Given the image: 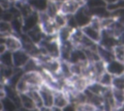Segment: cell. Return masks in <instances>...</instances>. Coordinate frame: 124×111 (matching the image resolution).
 I'll use <instances>...</instances> for the list:
<instances>
[{
  "mask_svg": "<svg viewBox=\"0 0 124 111\" xmlns=\"http://www.w3.org/2000/svg\"><path fill=\"white\" fill-rule=\"evenodd\" d=\"M75 29L71 28L70 26L66 25L62 28H60L57 32V36H58V40L60 42H67V41H70L71 39V36L73 34V31Z\"/></svg>",
  "mask_w": 124,
  "mask_h": 111,
  "instance_id": "5bb4252c",
  "label": "cell"
},
{
  "mask_svg": "<svg viewBox=\"0 0 124 111\" xmlns=\"http://www.w3.org/2000/svg\"><path fill=\"white\" fill-rule=\"evenodd\" d=\"M111 90H112V95L115 101V106L116 108H118L124 103V90L116 89L112 87H111Z\"/></svg>",
  "mask_w": 124,
  "mask_h": 111,
  "instance_id": "e0dca14e",
  "label": "cell"
},
{
  "mask_svg": "<svg viewBox=\"0 0 124 111\" xmlns=\"http://www.w3.org/2000/svg\"><path fill=\"white\" fill-rule=\"evenodd\" d=\"M112 80H113V75L110 74L108 71H105L97 81H99L101 84H103L104 86L107 87H111L112 86Z\"/></svg>",
  "mask_w": 124,
  "mask_h": 111,
  "instance_id": "44dd1931",
  "label": "cell"
},
{
  "mask_svg": "<svg viewBox=\"0 0 124 111\" xmlns=\"http://www.w3.org/2000/svg\"><path fill=\"white\" fill-rule=\"evenodd\" d=\"M0 64L3 66L7 67H14V62H13V52L10 50L4 51L0 55Z\"/></svg>",
  "mask_w": 124,
  "mask_h": 111,
  "instance_id": "ac0fdd59",
  "label": "cell"
},
{
  "mask_svg": "<svg viewBox=\"0 0 124 111\" xmlns=\"http://www.w3.org/2000/svg\"><path fill=\"white\" fill-rule=\"evenodd\" d=\"M5 46L7 50H10L12 52L21 49L22 48V42L20 38L17 35L12 34L6 37V42H5Z\"/></svg>",
  "mask_w": 124,
  "mask_h": 111,
  "instance_id": "ba28073f",
  "label": "cell"
},
{
  "mask_svg": "<svg viewBox=\"0 0 124 111\" xmlns=\"http://www.w3.org/2000/svg\"><path fill=\"white\" fill-rule=\"evenodd\" d=\"M112 88H116V89H121L124 90V73L121 75H117V76H113V80H112Z\"/></svg>",
  "mask_w": 124,
  "mask_h": 111,
  "instance_id": "484cf974",
  "label": "cell"
},
{
  "mask_svg": "<svg viewBox=\"0 0 124 111\" xmlns=\"http://www.w3.org/2000/svg\"><path fill=\"white\" fill-rule=\"evenodd\" d=\"M119 41H120L121 43H124V33L119 37Z\"/></svg>",
  "mask_w": 124,
  "mask_h": 111,
  "instance_id": "836d02e7",
  "label": "cell"
},
{
  "mask_svg": "<svg viewBox=\"0 0 124 111\" xmlns=\"http://www.w3.org/2000/svg\"><path fill=\"white\" fill-rule=\"evenodd\" d=\"M40 111H52V107H47V106H43L40 108Z\"/></svg>",
  "mask_w": 124,
  "mask_h": 111,
  "instance_id": "f1b7e54d",
  "label": "cell"
},
{
  "mask_svg": "<svg viewBox=\"0 0 124 111\" xmlns=\"http://www.w3.org/2000/svg\"><path fill=\"white\" fill-rule=\"evenodd\" d=\"M63 111H77V106L74 103H69L66 107L63 108Z\"/></svg>",
  "mask_w": 124,
  "mask_h": 111,
  "instance_id": "83f0119b",
  "label": "cell"
},
{
  "mask_svg": "<svg viewBox=\"0 0 124 111\" xmlns=\"http://www.w3.org/2000/svg\"><path fill=\"white\" fill-rule=\"evenodd\" d=\"M27 94L32 97V99L35 101L36 105L38 108H41L44 106V102H43V99H42V97L39 93V89L38 90H31V91H28Z\"/></svg>",
  "mask_w": 124,
  "mask_h": 111,
  "instance_id": "7402d4cb",
  "label": "cell"
},
{
  "mask_svg": "<svg viewBox=\"0 0 124 111\" xmlns=\"http://www.w3.org/2000/svg\"><path fill=\"white\" fill-rule=\"evenodd\" d=\"M12 6H14V3L11 1V0H0V7L6 11V10H9Z\"/></svg>",
  "mask_w": 124,
  "mask_h": 111,
  "instance_id": "4316f807",
  "label": "cell"
},
{
  "mask_svg": "<svg viewBox=\"0 0 124 111\" xmlns=\"http://www.w3.org/2000/svg\"><path fill=\"white\" fill-rule=\"evenodd\" d=\"M26 34L29 36L30 40H31L34 43H36V44H39V43L43 41V39L45 38V36H46L45 33L43 32V30H42V28H41L40 25H38V26H36L35 28L31 29V30L28 31Z\"/></svg>",
  "mask_w": 124,
  "mask_h": 111,
  "instance_id": "7c38bea8",
  "label": "cell"
},
{
  "mask_svg": "<svg viewBox=\"0 0 124 111\" xmlns=\"http://www.w3.org/2000/svg\"><path fill=\"white\" fill-rule=\"evenodd\" d=\"M107 71L113 76L121 75L124 73V63L113 59L112 61L107 63Z\"/></svg>",
  "mask_w": 124,
  "mask_h": 111,
  "instance_id": "30bf717a",
  "label": "cell"
},
{
  "mask_svg": "<svg viewBox=\"0 0 124 111\" xmlns=\"http://www.w3.org/2000/svg\"><path fill=\"white\" fill-rule=\"evenodd\" d=\"M85 4L84 0H64L61 1L60 5V13L65 15L75 14L81 6Z\"/></svg>",
  "mask_w": 124,
  "mask_h": 111,
  "instance_id": "7a4b0ae2",
  "label": "cell"
},
{
  "mask_svg": "<svg viewBox=\"0 0 124 111\" xmlns=\"http://www.w3.org/2000/svg\"><path fill=\"white\" fill-rule=\"evenodd\" d=\"M19 94H20V99H21V108H24V109L37 108L35 101L27 93H19Z\"/></svg>",
  "mask_w": 124,
  "mask_h": 111,
  "instance_id": "9a60e30c",
  "label": "cell"
},
{
  "mask_svg": "<svg viewBox=\"0 0 124 111\" xmlns=\"http://www.w3.org/2000/svg\"><path fill=\"white\" fill-rule=\"evenodd\" d=\"M70 103L69 97L67 94L63 90H57L54 91V103L53 106L59 107V108H64Z\"/></svg>",
  "mask_w": 124,
  "mask_h": 111,
  "instance_id": "8fae6325",
  "label": "cell"
},
{
  "mask_svg": "<svg viewBox=\"0 0 124 111\" xmlns=\"http://www.w3.org/2000/svg\"><path fill=\"white\" fill-rule=\"evenodd\" d=\"M81 30H82L83 34L86 37H88L89 39H91L95 42L99 43V42L101 40V36H102V30H100V29L92 26L91 24H88V25L82 27Z\"/></svg>",
  "mask_w": 124,
  "mask_h": 111,
  "instance_id": "9c48e42d",
  "label": "cell"
},
{
  "mask_svg": "<svg viewBox=\"0 0 124 111\" xmlns=\"http://www.w3.org/2000/svg\"><path fill=\"white\" fill-rule=\"evenodd\" d=\"M49 1H54V2H57V1H62V0H49Z\"/></svg>",
  "mask_w": 124,
  "mask_h": 111,
  "instance_id": "d590c367",
  "label": "cell"
},
{
  "mask_svg": "<svg viewBox=\"0 0 124 111\" xmlns=\"http://www.w3.org/2000/svg\"><path fill=\"white\" fill-rule=\"evenodd\" d=\"M120 42L119 38L113 36L112 34H110L108 30L103 29L102 30V36H101V40L99 42V44L108 48V49H113V47L118 44Z\"/></svg>",
  "mask_w": 124,
  "mask_h": 111,
  "instance_id": "5b68a950",
  "label": "cell"
},
{
  "mask_svg": "<svg viewBox=\"0 0 124 111\" xmlns=\"http://www.w3.org/2000/svg\"><path fill=\"white\" fill-rule=\"evenodd\" d=\"M49 0H28L29 4L33 8L34 11L40 13V12H46Z\"/></svg>",
  "mask_w": 124,
  "mask_h": 111,
  "instance_id": "2e32d148",
  "label": "cell"
},
{
  "mask_svg": "<svg viewBox=\"0 0 124 111\" xmlns=\"http://www.w3.org/2000/svg\"><path fill=\"white\" fill-rule=\"evenodd\" d=\"M0 81H1V76H0Z\"/></svg>",
  "mask_w": 124,
  "mask_h": 111,
  "instance_id": "f35d334b",
  "label": "cell"
},
{
  "mask_svg": "<svg viewBox=\"0 0 124 111\" xmlns=\"http://www.w3.org/2000/svg\"><path fill=\"white\" fill-rule=\"evenodd\" d=\"M40 25L39 20V13L34 11L31 14H29L26 17H23V32L27 33L31 29L35 28L36 26Z\"/></svg>",
  "mask_w": 124,
  "mask_h": 111,
  "instance_id": "52a82bcc",
  "label": "cell"
},
{
  "mask_svg": "<svg viewBox=\"0 0 124 111\" xmlns=\"http://www.w3.org/2000/svg\"><path fill=\"white\" fill-rule=\"evenodd\" d=\"M39 93L42 97L44 106L53 107L54 103V90L47 86L46 83H43L39 88Z\"/></svg>",
  "mask_w": 124,
  "mask_h": 111,
  "instance_id": "277c9868",
  "label": "cell"
},
{
  "mask_svg": "<svg viewBox=\"0 0 124 111\" xmlns=\"http://www.w3.org/2000/svg\"><path fill=\"white\" fill-rule=\"evenodd\" d=\"M0 33H3L7 36L14 34V30H13L11 22L0 19Z\"/></svg>",
  "mask_w": 124,
  "mask_h": 111,
  "instance_id": "603a6c76",
  "label": "cell"
},
{
  "mask_svg": "<svg viewBox=\"0 0 124 111\" xmlns=\"http://www.w3.org/2000/svg\"><path fill=\"white\" fill-rule=\"evenodd\" d=\"M107 3L104 0H85V6L88 9H95L99 7H107Z\"/></svg>",
  "mask_w": 124,
  "mask_h": 111,
  "instance_id": "d4e9b609",
  "label": "cell"
},
{
  "mask_svg": "<svg viewBox=\"0 0 124 111\" xmlns=\"http://www.w3.org/2000/svg\"><path fill=\"white\" fill-rule=\"evenodd\" d=\"M53 21H54L55 25L57 26V28L60 29V28H62V27H64V26L67 25V15H65L62 13H58L54 16Z\"/></svg>",
  "mask_w": 124,
  "mask_h": 111,
  "instance_id": "cb8c5ba5",
  "label": "cell"
},
{
  "mask_svg": "<svg viewBox=\"0 0 124 111\" xmlns=\"http://www.w3.org/2000/svg\"><path fill=\"white\" fill-rule=\"evenodd\" d=\"M112 51L114 54V59L124 63V43L119 42L113 47Z\"/></svg>",
  "mask_w": 124,
  "mask_h": 111,
  "instance_id": "ffe728a7",
  "label": "cell"
},
{
  "mask_svg": "<svg viewBox=\"0 0 124 111\" xmlns=\"http://www.w3.org/2000/svg\"><path fill=\"white\" fill-rule=\"evenodd\" d=\"M0 19H1V14H0Z\"/></svg>",
  "mask_w": 124,
  "mask_h": 111,
  "instance_id": "74e56055",
  "label": "cell"
},
{
  "mask_svg": "<svg viewBox=\"0 0 124 111\" xmlns=\"http://www.w3.org/2000/svg\"><path fill=\"white\" fill-rule=\"evenodd\" d=\"M74 16L76 18L78 28H82V27L88 25L91 22L92 17H93L92 14H90L89 9L85 6V4L79 8V10L74 14Z\"/></svg>",
  "mask_w": 124,
  "mask_h": 111,
  "instance_id": "3957f363",
  "label": "cell"
},
{
  "mask_svg": "<svg viewBox=\"0 0 124 111\" xmlns=\"http://www.w3.org/2000/svg\"><path fill=\"white\" fill-rule=\"evenodd\" d=\"M6 97V92L5 90H0V99H2L3 97Z\"/></svg>",
  "mask_w": 124,
  "mask_h": 111,
  "instance_id": "4dcf8cb0",
  "label": "cell"
},
{
  "mask_svg": "<svg viewBox=\"0 0 124 111\" xmlns=\"http://www.w3.org/2000/svg\"><path fill=\"white\" fill-rule=\"evenodd\" d=\"M22 79L28 84L29 90H38L40 88V86L44 83L43 77L41 72L39 71H28V72H24L22 75Z\"/></svg>",
  "mask_w": 124,
  "mask_h": 111,
  "instance_id": "6da1fadb",
  "label": "cell"
},
{
  "mask_svg": "<svg viewBox=\"0 0 124 111\" xmlns=\"http://www.w3.org/2000/svg\"><path fill=\"white\" fill-rule=\"evenodd\" d=\"M31 58V56L22 48L16 50L13 52V62H14V67L15 68H19L22 69L24 65L28 62V60Z\"/></svg>",
  "mask_w": 124,
  "mask_h": 111,
  "instance_id": "8992f818",
  "label": "cell"
},
{
  "mask_svg": "<svg viewBox=\"0 0 124 111\" xmlns=\"http://www.w3.org/2000/svg\"><path fill=\"white\" fill-rule=\"evenodd\" d=\"M6 50H7V48H6L5 44H1V45H0V55H1L4 51H6Z\"/></svg>",
  "mask_w": 124,
  "mask_h": 111,
  "instance_id": "f546056e",
  "label": "cell"
},
{
  "mask_svg": "<svg viewBox=\"0 0 124 111\" xmlns=\"http://www.w3.org/2000/svg\"><path fill=\"white\" fill-rule=\"evenodd\" d=\"M1 100H2V104H3V111H16V110L19 109L17 107V105L15 103V101L13 99H11L10 97H8L7 96L5 97H3Z\"/></svg>",
  "mask_w": 124,
  "mask_h": 111,
  "instance_id": "d6986e66",
  "label": "cell"
},
{
  "mask_svg": "<svg viewBox=\"0 0 124 111\" xmlns=\"http://www.w3.org/2000/svg\"><path fill=\"white\" fill-rule=\"evenodd\" d=\"M52 111H63V108H59V107H52Z\"/></svg>",
  "mask_w": 124,
  "mask_h": 111,
  "instance_id": "1f68e13d",
  "label": "cell"
},
{
  "mask_svg": "<svg viewBox=\"0 0 124 111\" xmlns=\"http://www.w3.org/2000/svg\"><path fill=\"white\" fill-rule=\"evenodd\" d=\"M16 111H22V110H21V109L19 108V109H17V110H16Z\"/></svg>",
  "mask_w": 124,
  "mask_h": 111,
  "instance_id": "8d00e7d4",
  "label": "cell"
},
{
  "mask_svg": "<svg viewBox=\"0 0 124 111\" xmlns=\"http://www.w3.org/2000/svg\"><path fill=\"white\" fill-rule=\"evenodd\" d=\"M0 111H3V104H2V100L0 99Z\"/></svg>",
  "mask_w": 124,
  "mask_h": 111,
  "instance_id": "e575fe53",
  "label": "cell"
},
{
  "mask_svg": "<svg viewBox=\"0 0 124 111\" xmlns=\"http://www.w3.org/2000/svg\"><path fill=\"white\" fill-rule=\"evenodd\" d=\"M97 51H98V54H99L101 60H103L106 63H108V62H110V61H112L114 59L113 51L111 49H108V48L100 45L99 43H98Z\"/></svg>",
  "mask_w": 124,
  "mask_h": 111,
  "instance_id": "4fadbf2b",
  "label": "cell"
},
{
  "mask_svg": "<svg viewBox=\"0 0 124 111\" xmlns=\"http://www.w3.org/2000/svg\"><path fill=\"white\" fill-rule=\"evenodd\" d=\"M107 4H111V3H115L117 0H104Z\"/></svg>",
  "mask_w": 124,
  "mask_h": 111,
  "instance_id": "d6a6232c",
  "label": "cell"
}]
</instances>
